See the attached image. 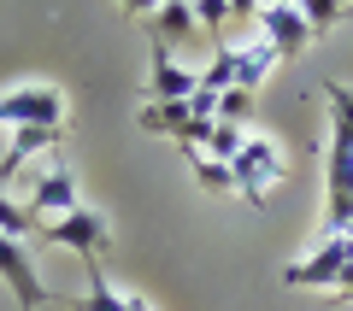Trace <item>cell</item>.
Instances as JSON below:
<instances>
[{
    "label": "cell",
    "mask_w": 353,
    "mask_h": 311,
    "mask_svg": "<svg viewBox=\"0 0 353 311\" xmlns=\"http://www.w3.org/2000/svg\"><path fill=\"white\" fill-rule=\"evenodd\" d=\"M230 176H236V194L248 200V206H265V188H277L283 176H289V159H283L277 141L248 136V141H241V153L230 159Z\"/></svg>",
    "instance_id": "1"
},
{
    "label": "cell",
    "mask_w": 353,
    "mask_h": 311,
    "mask_svg": "<svg viewBox=\"0 0 353 311\" xmlns=\"http://www.w3.org/2000/svg\"><path fill=\"white\" fill-rule=\"evenodd\" d=\"M41 241H48V247H71L83 264H101V253H112V224H106L101 212L77 206V212L41 224Z\"/></svg>",
    "instance_id": "2"
},
{
    "label": "cell",
    "mask_w": 353,
    "mask_h": 311,
    "mask_svg": "<svg viewBox=\"0 0 353 311\" xmlns=\"http://www.w3.org/2000/svg\"><path fill=\"white\" fill-rule=\"evenodd\" d=\"M30 124L65 129V94L53 83H24L12 94H0V129H30Z\"/></svg>",
    "instance_id": "3"
},
{
    "label": "cell",
    "mask_w": 353,
    "mask_h": 311,
    "mask_svg": "<svg viewBox=\"0 0 353 311\" xmlns=\"http://www.w3.org/2000/svg\"><path fill=\"white\" fill-rule=\"evenodd\" d=\"M347 264H353V241L347 235H324L306 259H294L289 270H283V282L289 288H336V276L347 270Z\"/></svg>",
    "instance_id": "4"
},
{
    "label": "cell",
    "mask_w": 353,
    "mask_h": 311,
    "mask_svg": "<svg viewBox=\"0 0 353 311\" xmlns=\"http://www.w3.org/2000/svg\"><path fill=\"white\" fill-rule=\"evenodd\" d=\"M0 282L12 288L18 311H41L48 288H41V276H36V259H30V241H12V235H0Z\"/></svg>",
    "instance_id": "5"
},
{
    "label": "cell",
    "mask_w": 353,
    "mask_h": 311,
    "mask_svg": "<svg viewBox=\"0 0 353 311\" xmlns=\"http://www.w3.org/2000/svg\"><path fill=\"white\" fill-rule=\"evenodd\" d=\"M30 212H36V224H53V217H65V212H77L83 200H77V176L65 171V164H48V171L30 182V200H24Z\"/></svg>",
    "instance_id": "6"
},
{
    "label": "cell",
    "mask_w": 353,
    "mask_h": 311,
    "mask_svg": "<svg viewBox=\"0 0 353 311\" xmlns=\"http://www.w3.org/2000/svg\"><path fill=\"white\" fill-rule=\"evenodd\" d=\"M259 30H265V41H271L283 59H294V53L312 47V30H306L301 6H289V0H265L259 6Z\"/></svg>",
    "instance_id": "7"
},
{
    "label": "cell",
    "mask_w": 353,
    "mask_h": 311,
    "mask_svg": "<svg viewBox=\"0 0 353 311\" xmlns=\"http://www.w3.org/2000/svg\"><path fill=\"white\" fill-rule=\"evenodd\" d=\"M59 141H65V129H48V124L12 129V136H6V153H0V182H12V176L24 171L30 159H41V153H53Z\"/></svg>",
    "instance_id": "8"
},
{
    "label": "cell",
    "mask_w": 353,
    "mask_h": 311,
    "mask_svg": "<svg viewBox=\"0 0 353 311\" xmlns=\"http://www.w3.org/2000/svg\"><path fill=\"white\" fill-rule=\"evenodd\" d=\"M148 100H189L194 94V71L189 65H176L165 47H153V59H148V88H141Z\"/></svg>",
    "instance_id": "9"
},
{
    "label": "cell",
    "mask_w": 353,
    "mask_h": 311,
    "mask_svg": "<svg viewBox=\"0 0 353 311\" xmlns=\"http://www.w3.org/2000/svg\"><path fill=\"white\" fill-rule=\"evenodd\" d=\"M194 30H201V24H194V0H165L159 12L148 18V36H153V47H165V53H171L176 41H189Z\"/></svg>",
    "instance_id": "10"
},
{
    "label": "cell",
    "mask_w": 353,
    "mask_h": 311,
    "mask_svg": "<svg viewBox=\"0 0 353 311\" xmlns=\"http://www.w3.org/2000/svg\"><path fill=\"white\" fill-rule=\"evenodd\" d=\"M141 129H153V136H183V129L194 124L189 100H141Z\"/></svg>",
    "instance_id": "11"
},
{
    "label": "cell",
    "mask_w": 353,
    "mask_h": 311,
    "mask_svg": "<svg viewBox=\"0 0 353 311\" xmlns=\"http://www.w3.org/2000/svg\"><path fill=\"white\" fill-rule=\"evenodd\" d=\"M277 59H283V53L271 47V41H248V47H236V88H248V94H253L265 76L277 71Z\"/></svg>",
    "instance_id": "12"
},
{
    "label": "cell",
    "mask_w": 353,
    "mask_h": 311,
    "mask_svg": "<svg viewBox=\"0 0 353 311\" xmlns=\"http://www.w3.org/2000/svg\"><path fill=\"white\" fill-rule=\"evenodd\" d=\"M324 100H330V147L353 153V88L347 83H324Z\"/></svg>",
    "instance_id": "13"
},
{
    "label": "cell",
    "mask_w": 353,
    "mask_h": 311,
    "mask_svg": "<svg viewBox=\"0 0 353 311\" xmlns=\"http://www.w3.org/2000/svg\"><path fill=\"white\" fill-rule=\"evenodd\" d=\"M294 6H301V18H306V30H312V41L330 36V30L353 12V0H294Z\"/></svg>",
    "instance_id": "14"
},
{
    "label": "cell",
    "mask_w": 353,
    "mask_h": 311,
    "mask_svg": "<svg viewBox=\"0 0 353 311\" xmlns=\"http://www.w3.org/2000/svg\"><path fill=\"white\" fill-rule=\"evenodd\" d=\"M194 88H206V94H224V88H236V47H218L212 65H206V71H194Z\"/></svg>",
    "instance_id": "15"
},
{
    "label": "cell",
    "mask_w": 353,
    "mask_h": 311,
    "mask_svg": "<svg viewBox=\"0 0 353 311\" xmlns=\"http://www.w3.org/2000/svg\"><path fill=\"white\" fill-rule=\"evenodd\" d=\"M77 311H124V294L101 276V264H88V294L77 299Z\"/></svg>",
    "instance_id": "16"
},
{
    "label": "cell",
    "mask_w": 353,
    "mask_h": 311,
    "mask_svg": "<svg viewBox=\"0 0 353 311\" xmlns=\"http://www.w3.org/2000/svg\"><path fill=\"white\" fill-rule=\"evenodd\" d=\"M189 171L201 176V188H206V194H236V176H230V164H224V159H206V153H189Z\"/></svg>",
    "instance_id": "17"
},
{
    "label": "cell",
    "mask_w": 353,
    "mask_h": 311,
    "mask_svg": "<svg viewBox=\"0 0 353 311\" xmlns=\"http://www.w3.org/2000/svg\"><path fill=\"white\" fill-rule=\"evenodd\" d=\"M0 235H12V241H24V235H41L36 212H30V206H18V200H6V188H0Z\"/></svg>",
    "instance_id": "18"
},
{
    "label": "cell",
    "mask_w": 353,
    "mask_h": 311,
    "mask_svg": "<svg viewBox=\"0 0 353 311\" xmlns=\"http://www.w3.org/2000/svg\"><path fill=\"white\" fill-rule=\"evenodd\" d=\"M241 141H248V136H241L236 124H218V118H212V136H206L201 153H206V159H224V164H230V159L241 153Z\"/></svg>",
    "instance_id": "19"
},
{
    "label": "cell",
    "mask_w": 353,
    "mask_h": 311,
    "mask_svg": "<svg viewBox=\"0 0 353 311\" xmlns=\"http://www.w3.org/2000/svg\"><path fill=\"white\" fill-rule=\"evenodd\" d=\"M248 118H253V94H248V88H224V94H218V124H248Z\"/></svg>",
    "instance_id": "20"
},
{
    "label": "cell",
    "mask_w": 353,
    "mask_h": 311,
    "mask_svg": "<svg viewBox=\"0 0 353 311\" xmlns=\"http://www.w3.org/2000/svg\"><path fill=\"white\" fill-rule=\"evenodd\" d=\"M224 18H230L224 0H194V24H201L206 36H224Z\"/></svg>",
    "instance_id": "21"
},
{
    "label": "cell",
    "mask_w": 353,
    "mask_h": 311,
    "mask_svg": "<svg viewBox=\"0 0 353 311\" xmlns=\"http://www.w3.org/2000/svg\"><path fill=\"white\" fill-rule=\"evenodd\" d=\"M118 6H124L130 18H141V24H148V18H153V12H159V6H165V0H118Z\"/></svg>",
    "instance_id": "22"
},
{
    "label": "cell",
    "mask_w": 353,
    "mask_h": 311,
    "mask_svg": "<svg viewBox=\"0 0 353 311\" xmlns=\"http://www.w3.org/2000/svg\"><path fill=\"white\" fill-rule=\"evenodd\" d=\"M224 6H230V18H248V12L259 18V6H265V0H224Z\"/></svg>",
    "instance_id": "23"
},
{
    "label": "cell",
    "mask_w": 353,
    "mask_h": 311,
    "mask_svg": "<svg viewBox=\"0 0 353 311\" xmlns=\"http://www.w3.org/2000/svg\"><path fill=\"white\" fill-rule=\"evenodd\" d=\"M124 311H148V299H141V294H124Z\"/></svg>",
    "instance_id": "24"
},
{
    "label": "cell",
    "mask_w": 353,
    "mask_h": 311,
    "mask_svg": "<svg viewBox=\"0 0 353 311\" xmlns=\"http://www.w3.org/2000/svg\"><path fill=\"white\" fill-rule=\"evenodd\" d=\"M289 6H294V0H289Z\"/></svg>",
    "instance_id": "25"
}]
</instances>
